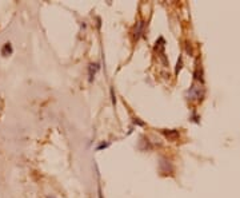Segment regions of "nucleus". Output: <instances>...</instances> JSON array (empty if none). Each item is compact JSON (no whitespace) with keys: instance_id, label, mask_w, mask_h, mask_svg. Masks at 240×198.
I'll list each match as a JSON object with an SVG mask.
<instances>
[{"instance_id":"f257e3e1","label":"nucleus","mask_w":240,"mask_h":198,"mask_svg":"<svg viewBox=\"0 0 240 198\" xmlns=\"http://www.w3.org/2000/svg\"><path fill=\"white\" fill-rule=\"evenodd\" d=\"M13 52V48L11 46V43H4V46L2 48V55L3 56H8V55H11V54Z\"/></svg>"},{"instance_id":"f03ea898","label":"nucleus","mask_w":240,"mask_h":198,"mask_svg":"<svg viewBox=\"0 0 240 198\" xmlns=\"http://www.w3.org/2000/svg\"><path fill=\"white\" fill-rule=\"evenodd\" d=\"M98 70H99V64L98 63H93V64L89 66V81H92V78H93L95 74L98 72Z\"/></svg>"},{"instance_id":"7ed1b4c3","label":"nucleus","mask_w":240,"mask_h":198,"mask_svg":"<svg viewBox=\"0 0 240 198\" xmlns=\"http://www.w3.org/2000/svg\"><path fill=\"white\" fill-rule=\"evenodd\" d=\"M143 22H140L139 24H138V28H136V31H135V38L136 39H139V36L142 35V32H143Z\"/></svg>"},{"instance_id":"20e7f679","label":"nucleus","mask_w":240,"mask_h":198,"mask_svg":"<svg viewBox=\"0 0 240 198\" xmlns=\"http://www.w3.org/2000/svg\"><path fill=\"white\" fill-rule=\"evenodd\" d=\"M109 145L108 143H100V145L98 146V150H102V148H106V147H108Z\"/></svg>"}]
</instances>
